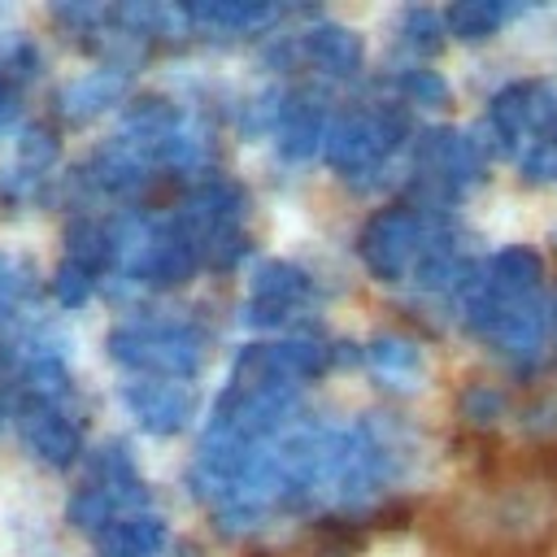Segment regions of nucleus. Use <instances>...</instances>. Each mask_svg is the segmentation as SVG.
I'll return each mask as SVG.
<instances>
[{
  "mask_svg": "<svg viewBox=\"0 0 557 557\" xmlns=\"http://www.w3.org/2000/svg\"><path fill=\"white\" fill-rule=\"evenodd\" d=\"M39 496L30 479L0 487V557H26L48 540V505Z\"/></svg>",
  "mask_w": 557,
  "mask_h": 557,
  "instance_id": "obj_1",
  "label": "nucleus"
},
{
  "mask_svg": "<svg viewBox=\"0 0 557 557\" xmlns=\"http://www.w3.org/2000/svg\"><path fill=\"white\" fill-rule=\"evenodd\" d=\"M370 557H422V553H418L413 540H387V544H379Z\"/></svg>",
  "mask_w": 557,
  "mask_h": 557,
  "instance_id": "obj_2",
  "label": "nucleus"
}]
</instances>
